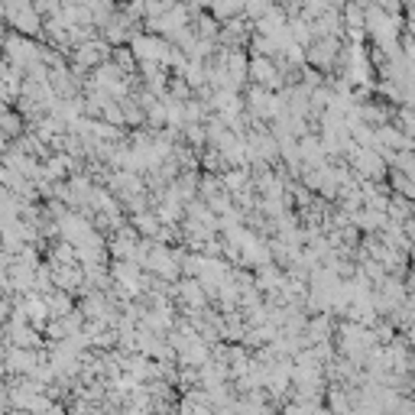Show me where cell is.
Masks as SVG:
<instances>
[{
    "instance_id": "1",
    "label": "cell",
    "mask_w": 415,
    "mask_h": 415,
    "mask_svg": "<svg viewBox=\"0 0 415 415\" xmlns=\"http://www.w3.org/2000/svg\"><path fill=\"white\" fill-rule=\"evenodd\" d=\"M110 55V42H104V39H85V42H78L75 49V69H94V65H101V62H108Z\"/></svg>"
},
{
    "instance_id": "2",
    "label": "cell",
    "mask_w": 415,
    "mask_h": 415,
    "mask_svg": "<svg viewBox=\"0 0 415 415\" xmlns=\"http://www.w3.org/2000/svg\"><path fill=\"white\" fill-rule=\"evenodd\" d=\"M4 49H7V65H13V69H26L30 62L39 59V49L23 36H7Z\"/></svg>"
},
{
    "instance_id": "3",
    "label": "cell",
    "mask_w": 415,
    "mask_h": 415,
    "mask_svg": "<svg viewBox=\"0 0 415 415\" xmlns=\"http://www.w3.org/2000/svg\"><path fill=\"white\" fill-rule=\"evenodd\" d=\"M4 16H7L10 23L16 26V33H20V36H36L39 26H42V16L33 10V4H30V7H4Z\"/></svg>"
},
{
    "instance_id": "4",
    "label": "cell",
    "mask_w": 415,
    "mask_h": 415,
    "mask_svg": "<svg viewBox=\"0 0 415 415\" xmlns=\"http://www.w3.org/2000/svg\"><path fill=\"white\" fill-rule=\"evenodd\" d=\"M351 221H354L363 234H377L386 224V215L383 211H370V208H357L354 215H351Z\"/></svg>"
},
{
    "instance_id": "5",
    "label": "cell",
    "mask_w": 415,
    "mask_h": 415,
    "mask_svg": "<svg viewBox=\"0 0 415 415\" xmlns=\"http://www.w3.org/2000/svg\"><path fill=\"white\" fill-rule=\"evenodd\" d=\"M137 234H147V237H156V231H159V221H156L153 211H137L133 215V224H130Z\"/></svg>"
},
{
    "instance_id": "6",
    "label": "cell",
    "mask_w": 415,
    "mask_h": 415,
    "mask_svg": "<svg viewBox=\"0 0 415 415\" xmlns=\"http://www.w3.org/2000/svg\"><path fill=\"white\" fill-rule=\"evenodd\" d=\"M208 4H211L217 20H227V16L240 13V4H244V0H208Z\"/></svg>"
},
{
    "instance_id": "7",
    "label": "cell",
    "mask_w": 415,
    "mask_h": 415,
    "mask_svg": "<svg viewBox=\"0 0 415 415\" xmlns=\"http://www.w3.org/2000/svg\"><path fill=\"white\" fill-rule=\"evenodd\" d=\"M269 7H273L269 0H244V4H240V13L250 16V20H260V16L266 13Z\"/></svg>"
},
{
    "instance_id": "8",
    "label": "cell",
    "mask_w": 415,
    "mask_h": 415,
    "mask_svg": "<svg viewBox=\"0 0 415 415\" xmlns=\"http://www.w3.org/2000/svg\"><path fill=\"white\" fill-rule=\"evenodd\" d=\"M110 52H114V65L123 72V75H127V72H133L137 59H133V52H130V49H110Z\"/></svg>"
},
{
    "instance_id": "9",
    "label": "cell",
    "mask_w": 415,
    "mask_h": 415,
    "mask_svg": "<svg viewBox=\"0 0 415 415\" xmlns=\"http://www.w3.org/2000/svg\"><path fill=\"white\" fill-rule=\"evenodd\" d=\"M201 166H205L208 172H221V169H227V166H224V159H221V153H217L215 147L208 149V153H201Z\"/></svg>"
},
{
    "instance_id": "10",
    "label": "cell",
    "mask_w": 415,
    "mask_h": 415,
    "mask_svg": "<svg viewBox=\"0 0 415 415\" xmlns=\"http://www.w3.org/2000/svg\"><path fill=\"white\" fill-rule=\"evenodd\" d=\"M198 192L205 195V198H211V195H217V192H221V178H217L215 172H208V176L198 182Z\"/></svg>"
}]
</instances>
